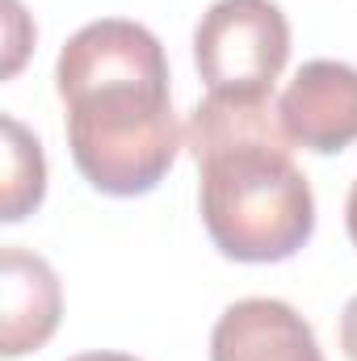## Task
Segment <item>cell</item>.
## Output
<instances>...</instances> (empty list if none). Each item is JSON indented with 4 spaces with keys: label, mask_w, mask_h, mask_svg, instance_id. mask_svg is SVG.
Segmentation results:
<instances>
[{
    "label": "cell",
    "mask_w": 357,
    "mask_h": 361,
    "mask_svg": "<svg viewBox=\"0 0 357 361\" xmlns=\"http://www.w3.org/2000/svg\"><path fill=\"white\" fill-rule=\"evenodd\" d=\"M68 105V147L97 193L143 197L181 152V122L169 92L160 38L126 17L80 25L55 63Z\"/></svg>",
    "instance_id": "cell-1"
},
{
    "label": "cell",
    "mask_w": 357,
    "mask_h": 361,
    "mask_svg": "<svg viewBox=\"0 0 357 361\" xmlns=\"http://www.w3.org/2000/svg\"><path fill=\"white\" fill-rule=\"evenodd\" d=\"M185 135L214 248L244 265L290 261L315 231V193L290 156L273 92H210Z\"/></svg>",
    "instance_id": "cell-2"
},
{
    "label": "cell",
    "mask_w": 357,
    "mask_h": 361,
    "mask_svg": "<svg viewBox=\"0 0 357 361\" xmlns=\"http://www.w3.org/2000/svg\"><path fill=\"white\" fill-rule=\"evenodd\" d=\"M290 59V21L273 0H214L193 30V63L210 92H273Z\"/></svg>",
    "instance_id": "cell-3"
},
{
    "label": "cell",
    "mask_w": 357,
    "mask_h": 361,
    "mask_svg": "<svg viewBox=\"0 0 357 361\" xmlns=\"http://www.w3.org/2000/svg\"><path fill=\"white\" fill-rule=\"evenodd\" d=\"M282 130L294 147L332 156L357 143V68L311 59L294 72L277 101Z\"/></svg>",
    "instance_id": "cell-4"
},
{
    "label": "cell",
    "mask_w": 357,
    "mask_h": 361,
    "mask_svg": "<svg viewBox=\"0 0 357 361\" xmlns=\"http://www.w3.org/2000/svg\"><path fill=\"white\" fill-rule=\"evenodd\" d=\"M210 361H324L311 324L282 298L231 302L214 332Z\"/></svg>",
    "instance_id": "cell-5"
},
{
    "label": "cell",
    "mask_w": 357,
    "mask_h": 361,
    "mask_svg": "<svg viewBox=\"0 0 357 361\" xmlns=\"http://www.w3.org/2000/svg\"><path fill=\"white\" fill-rule=\"evenodd\" d=\"M0 286H4V319H0V353L21 357L42 349L63 315V290L55 269L25 248H4L0 257Z\"/></svg>",
    "instance_id": "cell-6"
},
{
    "label": "cell",
    "mask_w": 357,
    "mask_h": 361,
    "mask_svg": "<svg viewBox=\"0 0 357 361\" xmlns=\"http://www.w3.org/2000/svg\"><path fill=\"white\" fill-rule=\"evenodd\" d=\"M4 126V223H21L30 210L42 206L47 193V160H42V143L13 118H0Z\"/></svg>",
    "instance_id": "cell-7"
},
{
    "label": "cell",
    "mask_w": 357,
    "mask_h": 361,
    "mask_svg": "<svg viewBox=\"0 0 357 361\" xmlns=\"http://www.w3.org/2000/svg\"><path fill=\"white\" fill-rule=\"evenodd\" d=\"M341 349H345L349 361H357V294L345 302V311H341Z\"/></svg>",
    "instance_id": "cell-8"
},
{
    "label": "cell",
    "mask_w": 357,
    "mask_h": 361,
    "mask_svg": "<svg viewBox=\"0 0 357 361\" xmlns=\"http://www.w3.org/2000/svg\"><path fill=\"white\" fill-rule=\"evenodd\" d=\"M345 227H349V240H353V248H357V180H353V189H349V202H345Z\"/></svg>",
    "instance_id": "cell-9"
},
{
    "label": "cell",
    "mask_w": 357,
    "mask_h": 361,
    "mask_svg": "<svg viewBox=\"0 0 357 361\" xmlns=\"http://www.w3.org/2000/svg\"><path fill=\"white\" fill-rule=\"evenodd\" d=\"M68 361H139V357H131V353H80V357Z\"/></svg>",
    "instance_id": "cell-10"
}]
</instances>
